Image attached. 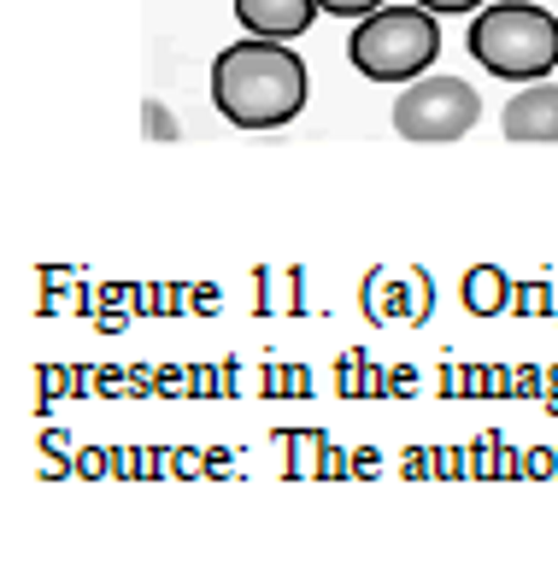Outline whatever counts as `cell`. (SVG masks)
Masks as SVG:
<instances>
[{
	"label": "cell",
	"instance_id": "6da1fadb",
	"mask_svg": "<svg viewBox=\"0 0 558 563\" xmlns=\"http://www.w3.org/2000/svg\"><path fill=\"white\" fill-rule=\"evenodd\" d=\"M311 77L306 59L271 35H248V42H230L212 59V106L236 130H283L306 112Z\"/></svg>",
	"mask_w": 558,
	"mask_h": 563
},
{
	"label": "cell",
	"instance_id": "7a4b0ae2",
	"mask_svg": "<svg viewBox=\"0 0 558 563\" xmlns=\"http://www.w3.org/2000/svg\"><path fill=\"white\" fill-rule=\"evenodd\" d=\"M470 59L505 82H535L558 65V18L535 0H494L470 24Z\"/></svg>",
	"mask_w": 558,
	"mask_h": 563
},
{
	"label": "cell",
	"instance_id": "3957f363",
	"mask_svg": "<svg viewBox=\"0 0 558 563\" xmlns=\"http://www.w3.org/2000/svg\"><path fill=\"white\" fill-rule=\"evenodd\" d=\"M441 53V24H435L429 7H376L371 18H359L353 42H347V59H353L359 77L371 82H417Z\"/></svg>",
	"mask_w": 558,
	"mask_h": 563
},
{
	"label": "cell",
	"instance_id": "277c9868",
	"mask_svg": "<svg viewBox=\"0 0 558 563\" xmlns=\"http://www.w3.org/2000/svg\"><path fill=\"white\" fill-rule=\"evenodd\" d=\"M477 118H482V95L464 77H417L394 100V130L406 141H424V147L470 135Z\"/></svg>",
	"mask_w": 558,
	"mask_h": 563
},
{
	"label": "cell",
	"instance_id": "5b68a950",
	"mask_svg": "<svg viewBox=\"0 0 558 563\" xmlns=\"http://www.w3.org/2000/svg\"><path fill=\"white\" fill-rule=\"evenodd\" d=\"M500 135L535 141V147H558V82H547V77L523 82V95H512L500 112Z\"/></svg>",
	"mask_w": 558,
	"mask_h": 563
},
{
	"label": "cell",
	"instance_id": "8992f818",
	"mask_svg": "<svg viewBox=\"0 0 558 563\" xmlns=\"http://www.w3.org/2000/svg\"><path fill=\"white\" fill-rule=\"evenodd\" d=\"M435 306V288L424 271H406V276H389L382 271L371 282V311L382 317V323H424Z\"/></svg>",
	"mask_w": 558,
	"mask_h": 563
},
{
	"label": "cell",
	"instance_id": "52a82bcc",
	"mask_svg": "<svg viewBox=\"0 0 558 563\" xmlns=\"http://www.w3.org/2000/svg\"><path fill=\"white\" fill-rule=\"evenodd\" d=\"M236 18L248 24V35H271V42H294L311 30L318 0H236Z\"/></svg>",
	"mask_w": 558,
	"mask_h": 563
},
{
	"label": "cell",
	"instance_id": "ba28073f",
	"mask_svg": "<svg viewBox=\"0 0 558 563\" xmlns=\"http://www.w3.org/2000/svg\"><path fill=\"white\" fill-rule=\"evenodd\" d=\"M512 306V276L500 271V264H477V271L464 276V311L470 317H500Z\"/></svg>",
	"mask_w": 558,
	"mask_h": 563
},
{
	"label": "cell",
	"instance_id": "9c48e42d",
	"mask_svg": "<svg viewBox=\"0 0 558 563\" xmlns=\"http://www.w3.org/2000/svg\"><path fill=\"white\" fill-rule=\"evenodd\" d=\"M324 12H336V18H371L376 7H389V0H318Z\"/></svg>",
	"mask_w": 558,
	"mask_h": 563
},
{
	"label": "cell",
	"instance_id": "30bf717a",
	"mask_svg": "<svg viewBox=\"0 0 558 563\" xmlns=\"http://www.w3.org/2000/svg\"><path fill=\"white\" fill-rule=\"evenodd\" d=\"M417 7H429L441 18V12H482V0H417Z\"/></svg>",
	"mask_w": 558,
	"mask_h": 563
}]
</instances>
